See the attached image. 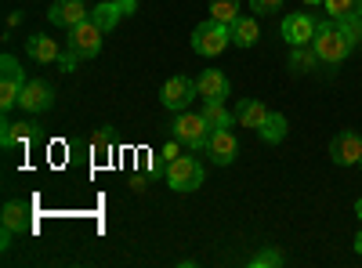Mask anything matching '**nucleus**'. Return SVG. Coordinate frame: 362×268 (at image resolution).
I'll return each instance as SVG.
<instances>
[{"instance_id":"9","label":"nucleus","mask_w":362,"mask_h":268,"mask_svg":"<svg viewBox=\"0 0 362 268\" xmlns=\"http://www.w3.org/2000/svg\"><path fill=\"white\" fill-rule=\"evenodd\" d=\"M312 37H315V22H312V15L293 11V15L283 18V40H286L290 47H305V44H312Z\"/></svg>"},{"instance_id":"1","label":"nucleus","mask_w":362,"mask_h":268,"mask_svg":"<svg viewBox=\"0 0 362 268\" xmlns=\"http://www.w3.org/2000/svg\"><path fill=\"white\" fill-rule=\"evenodd\" d=\"M358 40H362V18H326V22H315L312 47L319 54V62L341 66L358 47Z\"/></svg>"},{"instance_id":"26","label":"nucleus","mask_w":362,"mask_h":268,"mask_svg":"<svg viewBox=\"0 0 362 268\" xmlns=\"http://www.w3.org/2000/svg\"><path fill=\"white\" fill-rule=\"evenodd\" d=\"M177 148H181V141H177V138H174V141H167V145L160 148V153H156V170H167V167H170V160H177V156H181Z\"/></svg>"},{"instance_id":"10","label":"nucleus","mask_w":362,"mask_h":268,"mask_svg":"<svg viewBox=\"0 0 362 268\" xmlns=\"http://www.w3.org/2000/svg\"><path fill=\"white\" fill-rule=\"evenodd\" d=\"M203 153L214 160L218 167H228L232 160H235V153H239V141H235V134L228 131V127H221V131H210V141H206V148Z\"/></svg>"},{"instance_id":"23","label":"nucleus","mask_w":362,"mask_h":268,"mask_svg":"<svg viewBox=\"0 0 362 268\" xmlns=\"http://www.w3.org/2000/svg\"><path fill=\"white\" fill-rule=\"evenodd\" d=\"M315 62H319V54H315V47H293L290 51V69L293 73H308V69H315Z\"/></svg>"},{"instance_id":"6","label":"nucleus","mask_w":362,"mask_h":268,"mask_svg":"<svg viewBox=\"0 0 362 268\" xmlns=\"http://www.w3.org/2000/svg\"><path fill=\"white\" fill-rule=\"evenodd\" d=\"M199 91H196V80H189V76H170L163 87H160V102L170 109V112H185V105L196 98Z\"/></svg>"},{"instance_id":"28","label":"nucleus","mask_w":362,"mask_h":268,"mask_svg":"<svg viewBox=\"0 0 362 268\" xmlns=\"http://www.w3.org/2000/svg\"><path fill=\"white\" fill-rule=\"evenodd\" d=\"M109 148H112V138H109L105 131H98V134H95V156H105Z\"/></svg>"},{"instance_id":"15","label":"nucleus","mask_w":362,"mask_h":268,"mask_svg":"<svg viewBox=\"0 0 362 268\" xmlns=\"http://www.w3.org/2000/svg\"><path fill=\"white\" fill-rule=\"evenodd\" d=\"M25 51H29V58H33V62H44V66H51V62H58V58H62L58 44H54L51 37H44V33L29 37V40H25Z\"/></svg>"},{"instance_id":"21","label":"nucleus","mask_w":362,"mask_h":268,"mask_svg":"<svg viewBox=\"0 0 362 268\" xmlns=\"http://www.w3.org/2000/svg\"><path fill=\"white\" fill-rule=\"evenodd\" d=\"M29 134H33V124H8L0 127V148H15V145H25Z\"/></svg>"},{"instance_id":"16","label":"nucleus","mask_w":362,"mask_h":268,"mask_svg":"<svg viewBox=\"0 0 362 268\" xmlns=\"http://www.w3.org/2000/svg\"><path fill=\"white\" fill-rule=\"evenodd\" d=\"M203 120L210 124V131H221V127H232V120H235V112H228L225 109V98H203Z\"/></svg>"},{"instance_id":"8","label":"nucleus","mask_w":362,"mask_h":268,"mask_svg":"<svg viewBox=\"0 0 362 268\" xmlns=\"http://www.w3.org/2000/svg\"><path fill=\"white\" fill-rule=\"evenodd\" d=\"M329 160L341 167H355L362 163V134L355 131H341L334 141H329Z\"/></svg>"},{"instance_id":"33","label":"nucleus","mask_w":362,"mask_h":268,"mask_svg":"<svg viewBox=\"0 0 362 268\" xmlns=\"http://www.w3.org/2000/svg\"><path fill=\"white\" fill-rule=\"evenodd\" d=\"M358 167H362V163H358Z\"/></svg>"},{"instance_id":"24","label":"nucleus","mask_w":362,"mask_h":268,"mask_svg":"<svg viewBox=\"0 0 362 268\" xmlns=\"http://www.w3.org/2000/svg\"><path fill=\"white\" fill-rule=\"evenodd\" d=\"M210 18L232 25L239 18V0H210Z\"/></svg>"},{"instance_id":"30","label":"nucleus","mask_w":362,"mask_h":268,"mask_svg":"<svg viewBox=\"0 0 362 268\" xmlns=\"http://www.w3.org/2000/svg\"><path fill=\"white\" fill-rule=\"evenodd\" d=\"M355 254L362 257V228H358V235H355Z\"/></svg>"},{"instance_id":"11","label":"nucleus","mask_w":362,"mask_h":268,"mask_svg":"<svg viewBox=\"0 0 362 268\" xmlns=\"http://www.w3.org/2000/svg\"><path fill=\"white\" fill-rule=\"evenodd\" d=\"M51 102H54V91H51L47 80H25L22 95H18V105H22L25 112H47Z\"/></svg>"},{"instance_id":"22","label":"nucleus","mask_w":362,"mask_h":268,"mask_svg":"<svg viewBox=\"0 0 362 268\" xmlns=\"http://www.w3.org/2000/svg\"><path fill=\"white\" fill-rule=\"evenodd\" d=\"M329 18H362V0H322Z\"/></svg>"},{"instance_id":"4","label":"nucleus","mask_w":362,"mask_h":268,"mask_svg":"<svg viewBox=\"0 0 362 268\" xmlns=\"http://www.w3.org/2000/svg\"><path fill=\"white\" fill-rule=\"evenodd\" d=\"M22 66H18V58L15 54H4L0 58V109H15L18 105V95H22Z\"/></svg>"},{"instance_id":"20","label":"nucleus","mask_w":362,"mask_h":268,"mask_svg":"<svg viewBox=\"0 0 362 268\" xmlns=\"http://www.w3.org/2000/svg\"><path fill=\"white\" fill-rule=\"evenodd\" d=\"M257 134H261L268 145L283 141V138H286V116H283V112H268V116H264V124L257 127Z\"/></svg>"},{"instance_id":"19","label":"nucleus","mask_w":362,"mask_h":268,"mask_svg":"<svg viewBox=\"0 0 362 268\" xmlns=\"http://www.w3.org/2000/svg\"><path fill=\"white\" fill-rule=\"evenodd\" d=\"M0 221H4V228L11 235H22L29 228V211L22 203H4V214H0Z\"/></svg>"},{"instance_id":"17","label":"nucleus","mask_w":362,"mask_h":268,"mask_svg":"<svg viewBox=\"0 0 362 268\" xmlns=\"http://www.w3.org/2000/svg\"><path fill=\"white\" fill-rule=\"evenodd\" d=\"M257 40H261L257 22H254L250 15H239V18L232 22V44H235V47H254Z\"/></svg>"},{"instance_id":"12","label":"nucleus","mask_w":362,"mask_h":268,"mask_svg":"<svg viewBox=\"0 0 362 268\" xmlns=\"http://www.w3.org/2000/svg\"><path fill=\"white\" fill-rule=\"evenodd\" d=\"M47 18H51L54 25H66V29H73V25H80L83 18H90V11L83 8V0H58V4H51Z\"/></svg>"},{"instance_id":"2","label":"nucleus","mask_w":362,"mask_h":268,"mask_svg":"<svg viewBox=\"0 0 362 268\" xmlns=\"http://www.w3.org/2000/svg\"><path fill=\"white\" fill-rule=\"evenodd\" d=\"M228 44H232V25H225V22L206 18V22H199V25L192 29V47H196V54H203V58L221 54Z\"/></svg>"},{"instance_id":"14","label":"nucleus","mask_w":362,"mask_h":268,"mask_svg":"<svg viewBox=\"0 0 362 268\" xmlns=\"http://www.w3.org/2000/svg\"><path fill=\"white\" fill-rule=\"evenodd\" d=\"M124 0H102L98 8H90V22H95L102 33H109V29H116V22L124 18Z\"/></svg>"},{"instance_id":"3","label":"nucleus","mask_w":362,"mask_h":268,"mask_svg":"<svg viewBox=\"0 0 362 268\" xmlns=\"http://www.w3.org/2000/svg\"><path fill=\"white\" fill-rule=\"evenodd\" d=\"M167 185L174 192H196L203 185V163L196 156H177L167 167Z\"/></svg>"},{"instance_id":"5","label":"nucleus","mask_w":362,"mask_h":268,"mask_svg":"<svg viewBox=\"0 0 362 268\" xmlns=\"http://www.w3.org/2000/svg\"><path fill=\"white\" fill-rule=\"evenodd\" d=\"M174 138L189 148H206L210 141V124L203 120V112H177L174 120Z\"/></svg>"},{"instance_id":"32","label":"nucleus","mask_w":362,"mask_h":268,"mask_svg":"<svg viewBox=\"0 0 362 268\" xmlns=\"http://www.w3.org/2000/svg\"><path fill=\"white\" fill-rule=\"evenodd\" d=\"M305 4H322V0H305Z\"/></svg>"},{"instance_id":"29","label":"nucleus","mask_w":362,"mask_h":268,"mask_svg":"<svg viewBox=\"0 0 362 268\" xmlns=\"http://www.w3.org/2000/svg\"><path fill=\"white\" fill-rule=\"evenodd\" d=\"M76 58H80V54H76V51H73V47H69V51H66V54H62V58H58V66H62V69H66V73H73V69H76Z\"/></svg>"},{"instance_id":"25","label":"nucleus","mask_w":362,"mask_h":268,"mask_svg":"<svg viewBox=\"0 0 362 268\" xmlns=\"http://www.w3.org/2000/svg\"><path fill=\"white\" fill-rule=\"evenodd\" d=\"M276 264H283V254L279 250H257L254 257H250V268H276Z\"/></svg>"},{"instance_id":"27","label":"nucleus","mask_w":362,"mask_h":268,"mask_svg":"<svg viewBox=\"0 0 362 268\" xmlns=\"http://www.w3.org/2000/svg\"><path fill=\"white\" fill-rule=\"evenodd\" d=\"M279 4H283V0H250L254 15H272V11H279Z\"/></svg>"},{"instance_id":"7","label":"nucleus","mask_w":362,"mask_h":268,"mask_svg":"<svg viewBox=\"0 0 362 268\" xmlns=\"http://www.w3.org/2000/svg\"><path fill=\"white\" fill-rule=\"evenodd\" d=\"M102 37H105L102 29L90 22V18H83L80 25L69 29V47H73L80 58H95V54L102 51Z\"/></svg>"},{"instance_id":"31","label":"nucleus","mask_w":362,"mask_h":268,"mask_svg":"<svg viewBox=\"0 0 362 268\" xmlns=\"http://www.w3.org/2000/svg\"><path fill=\"white\" fill-rule=\"evenodd\" d=\"M355 214H358V221H362V199L355 203Z\"/></svg>"},{"instance_id":"18","label":"nucleus","mask_w":362,"mask_h":268,"mask_svg":"<svg viewBox=\"0 0 362 268\" xmlns=\"http://www.w3.org/2000/svg\"><path fill=\"white\" fill-rule=\"evenodd\" d=\"M264 116H268V109H264V102H257V98H243L235 105V120L243 124V127H261L264 124Z\"/></svg>"},{"instance_id":"13","label":"nucleus","mask_w":362,"mask_h":268,"mask_svg":"<svg viewBox=\"0 0 362 268\" xmlns=\"http://www.w3.org/2000/svg\"><path fill=\"white\" fill-rule=\"evenodd\" d=\"M196 91H199L203 98H228L232 83H228V76L218 73V69H203V73L196 76Z\"/></svg>"}]
</instances>
